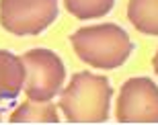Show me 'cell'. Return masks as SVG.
<instances>
[{
    "label": "cell",
    "mask_w": 158,
    "mask_h": 125,
    "mask_svg": "<svg viewBox=\"0 0 158 125\" xmlns=\"http://www.w3.org/2000/svg\"><path fill=\"white\" fill-rule=\"evenodd\" d=\"M113 88L105 76L93 72H78L64 90H60V105L70 123H103L109 117Z\"/></svg>",
    "instance_id": "6da1fadb"
},
{
    "label": "cell",
    "mask_w": 158,
    "mask_h": 125,
    "mask_svg": "<svg viewBox=\"0 0 158 125\" xmlns=\"http://www.w3.org/2000/svg\"><path fill=\"white\" fill-rule=\"evenodd\" d=\"M70 41L78 58L99 70H115L123 66L134 49L129 35L113 23L82 27L72 33Z\"/></svg>",
    "instance_id": "7a4b0ae2"
},
{
    "label": "cell",
    "mask_w": 158,
    "mask_h": 125,
    "mask_svg": "<svg viewBox=\"0 0 158 125\" xmlns=\"http://www.w3.org/2000/svg\"><path fill=\"white\" fill-rule=\"evenodd\" d=\"M25 64V95L31 101H52L64 86L66 66L52 49H29L21 55Z\"/></svg>",
    "instance_id": "3957f363"
},
{
    "label": "cell",
    "mask_w": 158,
    "mask_h": 125,
    "mask_svg": "<svg viewBox=\"0 0 158 125\" xmlns=\"http://www.w3.org/2000/svg\"><path fill=\"white\" fill-rule=\"evenodd\" d=\"M58 17V0H0V25L12 35H39Z\"/></svg>",
    "instance_id": "277c9868"
},
{
    "label": "cell",
    "mask_w": 158,
    "mask_h": 125,
    "mask_svg": "<svg viewBox=\"0 0 158 125\" xmlns=\"http://www.w3.org/2000/svg\"><path fill=\"white\" fill-rule=\"evenodd\" d=\"M115 119L119 123H158V86L144 76L123 82L115 105Z\"/></svg>",
    "instance_id": "5b68a950"
},
{
    "label": "cell",
    "mask_w": 158,
    "mask_h": 125,
    "mask_svg": "<svg viewBox=\"0 0 158 125\" xmlns=\"http://www.w3.org/2000/svg\"><path fill=\"white\" fill-rule=\"evenodd\" d=\"M25 84V64L19 55L0 49V105L17 99Z\"/></svg>",
    "instance_id": "8992f818"
},
{
    "label": "cell",
    "mask_w": 158,
    "mask_h": 125,
    "mask_svg": "<svg viewBox=\"0 0 158 125\" xmlns=\"http://www.w3.org/2000/svg\"><path fill=\"white\" fill-rule=\"evenodd\" d=\"M58 107L52 101H31L21 103L10 115V123H58Z\"/></svg>",
    "instance_id": "52a82bcc"
},
{
    "label": "cell",
    "mask_w": 158,
    "mask_h": 125,
    "mask_svg": "<svg viewBox=\"0 0 158 125\" xmlns=\"http://www.w3.org/2000/svg\"><path fill=\"white\" fill-rule=\"evenodd\" d=\"M127 18L144 35H158V0H129Z\"/></svg>",
    "instance_id": "ba28073f"
},
{
    "label": "cell",
    "mask_w": 158,
    "mask_h": 125,
    "mask_svg": "<svg viewBox=\"0 0 158 125\" xmlns=\"http://www.w3.org/2000/svg\"><path fill=\"white\" fill-rule=\"evenodd\" d=\"M115 0H64L66 10L76 18H99L113 8Z\"/></svg>",
    "instance_id": "9c48e42d"
},
{
    "label": "cell",
    "mask_w": 158,
    "mask_h": 125,
    "mask_svg": "<svg viewBox=\"0 0 158 125\" xmlns=\"http://www.w3.org/2000/svg\"><path fill=\"white\" fill-rule=\"evenodd\" d=\"M152 66H154V72H156V76H158V51H156V55H154V60H152Z\"/></svg>",
    "instance_id": "30bf717a"
},
{
    "label": "cell",
    "mask_w": 158,
    "mask_h": 125,
    "mask_svg": "<svg viewBox=\"0 0 158 125\" xmlns=\"http://www.w3.org/2000/svg\"><path fill=\"white\" fill-rule=\"evenodd\" d=\"M0 119H2V115H0Z\"/></svg>",
    "instance_id": "8fae6325"
}]
</instances>
